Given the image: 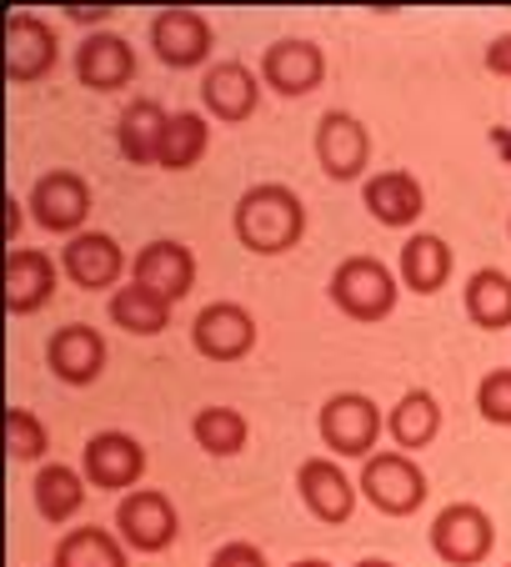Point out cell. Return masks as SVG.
<instances>
[{
    "label": "cell",
    "instance_id": "6da1fadb",
    "mask_svg": "<svg viewBox=\"0 0 511 567\" xmlns=\"http://www.w3.org/2000/svg\"><path fill=\"white\" fill-rule=\"evenodd\" d=\"M231 231L251 257H286L306 236V202L281 182H255L231 212Z\"/></svg>",
    "mask_w": 511,
    "mask_h": 567
},
{
    "label": "cell",
    "instance_id": "7a4b0ae2",
    "mask_svg": "<svg viewBox=\"0 0 511 567\" xmlns=\"http://www.w3.org/2000/svg\"><path fill=\"white\" fill-rule=\"evenodd\" d=\"M326 297L341 317L362 321V327H376V321H386L396 311V301H401V277H396L382 257H366L362 251V257L336 261V271H331V281H326Z\"/></svg>",
    "mask_w": 511,
    "mask_h": 567
},
{
    "label": "cell",
    "instance_id": "3957f363",
    "mask_svg": "<svg viewBox=\"0 0 511 567\" xmlns=\"http://www.w3.org/2000/svg\"><path fill=\"white\" fill-rule=\"evenodd\" d=\"M362 497L376 507V513H386V517H411V513H421L426 507V472H421V462L411 457V452H401V447H382V452H372V457L362 462Z\"/></svg>",
    "mask_w": 511,
    "mask_h": 567
},
{
    "label": "cell",
    "instance_id": "277c9868",
    "mask_svg": "<svg viewBox=\"0 0 511 567\" xmlns=\"http://www.w3.org/2000/svg\"><path fill=\"white\" fill-rule=\"evenodd\" d=\"M316 432H321V442H326L336 457L366 462L372 452H382L376 442H382V432H386V417H382V408H376L366 392H336V396L321 402Z\"/></svg>",
    "mask_w": 511,
    "mask_h": 567
},
{
    "label": "cell",
    "instance_id": "5b68a950",
    "mask_svg": "<svg viewBox=\"0 0 511 567\" xmlns=\"http://www.w3.org/2000/svg\"><path fill=\"white\" fill-rule=\"evenodd\" d=\"M426 543L447 567H481L497 547V523L477 503H447L426 527Z\"/></svg>",
    "mask_w": 511,
    "mask_h": 567
},
{
    "label": "cell",
    "instance_id": "8992f818",
    "mask_svg": "<svg viewBox=\"0 0 511 567\" xmlns=\"http://www.w3.org/2000/svg\"><path fill=\"white\" fill-rule=\"evenodd\" d=\"M31 216L41 231L51 236H81L85 221H91V206H96V196H91V182H85L81 172H65V166H55V172L35 176L31 186Z\"/></svg>",
    "mask_w": 511,
    "mask_h": 567
},
{
    "label": "cell",
    "instance_id": "52a82bcc",
    "mask_svg": "<svg viewBox=\"0 0 511 567\" xmlns=\"http://www.w3.org/2000/svg\"><path fill=\"white\" fill-rule=\"evenodd\" d=\"M81 472H85V482H91V487L126 497V493H136L140 477H146V447H140L131 432L106 427V432H96V437L85 442Z\"/></svg>",
    "mask_w": 511,
    "mask_h": 567
},
{
    "label": "cell",
    "instance_id": "ba28073f",
    "mask_svg": "<svg viewBox=\"0 0 511 567\" xmlns=\"http://www.w3.org/2000/svg\"><path fill=\"white\" fill-rule=\"evenodd\" d=\"M116 533L131 553H166L181 533V517H176V503L156 487H136L116 503Z\"/></svg>",
    "mask_w": 511,
    "mask_h": 567
},
{
    "label": "cell",
    "instance_id": "9c48e42d",
    "mask_svg": "<svg viewBox=\"0 0 511 567\" xmlns=\"http://www.w3.org/2000/svg\"><path fill=\"white\" fill-rule=\"evenodd\" d=\"M211 45H216L211 21H206L201 11H191V6H166L160 16H150V51H156V61L170 65V71H196V65H206Z\"/></svg>",
    "mask_w": 511,
    "mask_h": 567
},
{
    "label": "cell",
    "instance_id": "30bf717a",
    "mask_svg": "<svg viewBox=\"0 0 511 567\" xmlns=\"http://www.w3.org/2000/svg\"><path fill=\"white\" fill-rule=\"evenodd\" d=\"M316 161L331 182H362L372 166V131L352 116V111H326L316 121Z\"/></svg>",
    "mask_w": 511,
    "mask_h": 567
},
{
    "label": "cell",
    "instance_id": "8fae6325",
    "mask_svg": "<svg viewBox=\"0 0 511 567\" xmlns=\"http://www.w3.org/2000/svg\"><path fill=\"white\" fill-rule=\"evenodd\" d=\"M326 81V51L316 41H301V35H281L267 45L261 55V86H271L277 96L301 101Z\"/></svg>",
    "mask_w": 511,
    "mask_h": 567
},
{
    "label": "cell",
    "instance_id": "7c38bea8",
    "mask_svg": "<svg viewBox=\"0 0 511 567\" xmlns=\"http://www.w3.org/2000/svg\"><path fill=\"white\" fill-rule=\"evenodd\" d=\"M296 493L301 503H306V513L316 517V523L326 527H341L352 523L356 503H362V487H356L352 477H346V467L331 457H306L296 467Z\"/></svg>",
    "mask_w": 511,
    "mask_h": 567
},
{
    "label": "cell",
    "instance_id": "4fadbf2b",
    "mask_svg": "<svg viewBox=\"0 0 511 567\" xmlns=\"http://www.w3.org/2000/svg\"><path fill=\"white\" fill-rule=\"evenodd\" d=\"M55 61H61V35H55V25H45L41 16H31V11H15L11 21H6V81L31 86V81L55 71Z\"/></svg>",
    "mask_w": 511,
    "mask_h": 567
},
{
    "label": "cell",
    "instance_id": "5bb4252c",
    "mask_svg": "<svg viewBox=\"0 0 511 567\" xmlns=\"http://www.w3.org/2000/svg\"><path fill=\"white\" fill-rule=\"evenodd\" d=\"M255 317L241 307V301H211V307L196 311L191 321V347L206 357V362H241L255 347Z\"/></svg>",
    "mask_w": 511,
    "mask_h": 567
},
{
    "label": "cell",
    "instance_id": "9a60e30c",
    "mask_svg": "<svg viewBox=\"0 0 511 567\" xmlns=\"http://www.w3.org/2000/svg\"><path fill=\"white\" fill-rule=\"evenodd\" d=\"M106 337L96 332V327H85V321H65V327H55L51 342H45V362H51V377L65 386H91L101 382V372H106Z\"/></svg>",
    "mask_w": 511,
    "mask_h": 567
},
{
    "label": "cell",
    "instance_id": "2e32d148",
    "mask_svg": "<svg viewBox=\"0 0 511 567\" xmlns=\"http://www.w3.org/2000/svg\"><path fill=\"white\" fill-rule=\"evenodd\" d=\"M131 281L146 291H156V297H166L170 307L181 297H191L196 287V257L186 241H170V236H156V241H146V247L131 257Z\"/></svg>",
    "mask_w": 511,
    "mask_h": 567
},
{
    "label": "cell",
    "instance_id": "e0dca14e",
    "mask_svg": "<svg viewBox=\"0 0 511 567\" xmlns=\"http://www.w3.org/2000/svg\"><path fill=\"white\" fill-rule=\"evenodd\" d=\"M61 271L81 291H111L126 277V251L111 231H81L61 247Z\"/></svg>",
    "mask_w": 511,
    "mask_h": 567
},
{
    "label": "cell",
    "instance_id": "ac0fdd59",
    "mask_svg": "<svg viewBox=\"0 0 511 567\" xmlns=\"http://www.w3.org/2000/svg\"><path fill=\"white\" fill-rule=\"evenodd\" d=\"M131 75H136V45H131L126 35L96 31V35H85V41L75 45V81H81L85 91L111 96V91L126 86Z\"/></svg>",
    "mask_w": 511,
    "mask_h": 567
},
{
    "label": "cell",
    "instance_id": "d6986e66",
    "mask_svg": "<svg viewBox=\"0 0 511 567\" xmlns=\"http://www.w3.org/2000/svg\"><path fill=\"white\" fill-rule=\"evenodd\" d=\"M201 101H206V116L226 121H251L255 106H261V71H251L246 61H216L201 81Z\"/></svg>",
    "mask_w": 511,
    "mask_h": 567
},
{
    "label": "cell",
    "instance_id": "ffe728a7",
    "mask_svg": "<svg viewBox=\"0 0 511 567\" xmlns=\"http://www.w3.org/2000/svg\"><path fill=\"white\" fill-rule=\"evenodd\" d=\"M362 206L376 226H386V231H406V226H416L426 216V186L416 182L411 172H372L366 176Z\"/></svg>",
    "mask_w": 511,
    "mask_h": 567
},
{
    "label": "cell",
    "instance_id": "44dd1931",
    "mask_svg": "<svg viewBox=\"0 0 511 567\" xmlns=\"http://www.w3.org/2000/svg\"><path fill=\"white\" fill-rule=\"evenodd\" d=\"M61 287V261H51L35 247H11L6 257V311L11 317H31Z\"/></svg>",
    "mask_w": 511,
    "mask_h": 567
},
{
    "label": "cell",
    "instance_id": "7402d4cb",
    "mask_svg": "<svg viewBox=\"0 0 511 567\" xmlns=\"http://www.w3.org/2000/svg\"><path fill=\"white\" fill-rule=\"evenodd\" d=\"M451 267H457V257H451L447 236L437 231H411L401 257H396V277H401V287L411 297H437L451 281Z\"/></svg>",
    "mask_w": 511,
    "mask_h": 567
},
{
    "label": "cell",
    "instance_id": "603a6c76",
    "mask_svg": "<svg viewBox=\"0 0 511 567\" xmlns=\"http://www.w3.org/2000/svg\"><path fill=\"white\" fill-rule=\"evenodd\" d=\"M166 126H170V111L150 96H136L116 121V151L131 161V166H156Z\"/></svg>",
    "mask_w": 511,
    "mask_h": 567
},
{
    "label": "cell",
    "instance_id": "cb8c5ba5",
    "mask_svg": "<svg viewBox=\"0 0 511 567\" xmlns=\"http://www.w3.org/2000/svg\"><path fill=\"white\" fill-rule=\"evenodd\" d=\"M386 437H392L401 452L431 447V442L441 437V402H437V392H426V386L401 392V402L386 412Z\"/></svg>",
    "mask_w": 511,
    "mask_h": 567
},
{
    "label": "cell",
    "instance_id": "d4e9b609",
    "mask_svg": "<svg viewBox=\"0 0 511 567\" xmlns=\"http://www.w3.org/2000/svg\"><path fill=\"white\" fill-rule=\"evenodd\" d=\"M31 487H35V513L61 527L85 507V487H91V482H85V472H75L71 462H45Z\"/></svg>",
    "mask_w": 511,
    "mask_h": 567
},
{
    "label": "cell",
    "instance_id": "484cf974",
    "mask_svg": "<svg viewBox=\"0 0 511 567\" xmlns=\"http://www.w3.org/2000/svg\"><path fill=\"white\" fill-rule=\"evenodd\" d=\"M461 307H467L471 327H481V332H507L511 327V277L501 267L471 271L467 291H461Z\"/></svg>",
    "mask_w": 511,
    "mask_h": 567
},
{
    "label": "cell",
    "instance_id": "4316f807",
    "mask_svg": "<svg viewBox=\"0 0 511 567\" xmlns=\"http://www.w3.org/2000/svg\"><path fill=\"white\" fill-rule=\"evenodd\" d=\"M51 567H131V557L121 533H111V527H71L55 543Z\"/></svg>",
    "mask_w": 511,
    "mask_h": 567
},
{
    "label": "cell",
    "instance_id": "83f0119b",
    "mask_svg": "<svg viewBox=\"0 0 511 567\" xmlns=\"http://www.w3.org/2000/svg\"><path fill=\"white\" fill-rule=\"evenodd\" d=\"M170 301L156 297V291L136 287V281H126V287L111 291V321H116L126 337H160L170 327Z\"/></svg>",
    "mask_w": 511,
    "mask_h": 567
},
{
    "label": "cell",
    "instance_id": "f1b7e54d",
    "mask_svg": "<svg viewBox=\"0 0 511 567\" xmlns=\"http://www.w3.org/2000/svg\"><path fill=\"white\" fill-rule=\"evenodd\" d=\"M211 151V126L201 111H170L166 141H160V172H191L196 161Z\"/></svg>",
    "mask_w": 511,
    "mask_h": 567
},
{
    "label": "cell",
    "instance_id": "f546056e",
    "mask_svg": "<svg viewBox=\"0 0 511 567\" xmlns=\"http://www.w3.org/2000/svg\"><path fill=\"white\" fill-rule=\"evenodd\" d=\"M191 437L206 457H236V452H246V442H251V422L236 408H201L191 417Z\"/></svg>",
    "mask_w": 511,
    "mask_h": 567
},
{
    "label": "cell",
    "instance_id": "4dcf8cb0",
    "mask_svg": "<svg viewBox=\"0 0 511 567\" xmlns=\"http://www.w3.org/2000/svg\"><path fill=\"white\" fill-rule=\"evenodd\" d=\"M6 447L15 462H41L51 452V432L31 408H11L6 412Z\"/></svg>",
    "mask_w": 511,
    "mask_h": 567
},
{
    "label": "cell",
    "instance_id": "1f68e13d",
    "mask_svg": "<svg viewBox=\"0 0 511 567\" xmlns=\"http://www.w3.org/2000/svg\"><path fill=\"white\" fill-rule=\"evenodd\" d=\"M477 412H481V422H491V427H511V367H497V372L481 377Z\"/></svg>",
    "mask_w": 511,
    "mask_h": 567
},
{
    "label": "cell",
    "instance_id": "d6a6232c",
    "mask_svg": "<svg viewBox=\"0 0 511 567\" xmlns=\"http://www.w3.org/2000/svg\"><path fill=\"white\" fill-rule=\"evenodd\" d=\"M211 567H271V563L255 543H221L211 553Z\"/></svg>",
    "mask_w": 511,
    "mask_h": 567
},
{
    "label": "cell",
    "instance_id": "836d02e7",
    "mask_svg": "<svg viewBox=\"0 0 511 567\" xmlns=\"http://www.w3.org/2000/svg\"><path fill=\"white\" fill-rule=\"evenodd\" d=\"M481 61H487V71H491V75L511 81V31H501L497 41L487 45V55H481Z\"/></svg>",
    "mask_w": 511,
    "mask_h": 567
},
{
    "label": "cell",
    "instance_id": "e575fe53",
    "mask_svg": "<svg viewBox=\"0 0 511 567\" xmlns=\"http://www.w3.org/2000/svg\"><path fill=\"white\" fill-rule=\"evenodd\" d=\"M71 21H81V25H96V21H106V11H71Z\"/></svg>",
    "mask_w": 511,
    "mask_h": 567
},
{
    "label": "cell",
    "instance_id": "d590c367",
    "mask_svg": "<svg viewBox=\"0 0 511 567\" xmlns=\"http://www.w3.org/2000/svg\"><path fill=\"white\" fill-rule=\"evenodd\" d=\"M291 567H331L326 557H301V563H291Z\"/></svg>",
    "mask_w": 511,
    "mask_h": 567
},
{
    "label": "cell",
    "instance_id": "8d00e7d4",
    "mask_svg": "<svg viewBox=\"0 0 511 567\" xmlns=\"http://www.w3.org/2000/svg\"><path fill=\"white\" fill-rule=\"evenodd\" d=\"M356 567H396V563H386V557H362Z\"/></svg>",
    "mask_w": 511,
    "mask_h": 567
},
{
    "label": "cell",
    "instance_id": "74e56055",
    "mask_svg": "<svg viewBox=\"0 0 511 567\" xmlns=\"http://www.w3.org/2000/svg\"><path fill=\"white\" fill-rule=\"evenodd\" d=\"M507 236H511V221H507Z\"/></svg>",
    "mask_w": 511,
    "mask_h": 567
}]
</instances>
